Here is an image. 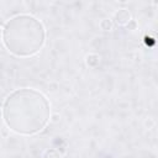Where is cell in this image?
Listing matches in <instances>:
<instances>
[{"instance_id": "1", "label": "cell", "mask_w": 158, "mask_h": 158, "mask_svg": "<svg viewBox=\"0 0 158 158\" xmlns=\"http://www.w3.org/2000/svg\"><path fill=\"white\" fill-rule=\"evenodd\" d=\"M5 125L19 135H35L42 131L51 116L47 98L33 89L23 88L12 91L2 104Z\"/></svg>"}, {"instance_id": "2", "label": "cell", "mask_w": 158, "mask_h": 158, "mask_svg": "<svg viewBox=\"0 0 158 158\" xmlns=\"http://www.w3.org/2000/svg\"><path fill=\"white\" fill-rule=\"evenodd\" d=\"M46 41V31L40 20L31 15H17L10 19L2 30L6 49L16 57H32Z\"/></svg>"}, {"instance_id": "3", "label": "cell", "mask_w": 158, "mask_h": 158, "mask_svg": "<svg viewBox=\"0 0 158 158\" xmlns=\"http://www.w3.org/2000/svg\"><path fill=\"white\" fill-rule=\"evenodd\" d=\"M115 21L116 23L118 25H128L131 22V16H130V12L125 9H121L118 10L116 14H115Z\"/></svg>"}, {"instance_id": "4", "label": "cell", "mask_w": 158, "mask_h": 158, "mask_svg": "<svg viewBox=\"0 0 158 158\" xmlns=\"http://www.w3.org/2000/svg\"><path fill=\"white\" fill-rule=\"evenodd\" d=\"M43 158H60V154H59V152H58L57 149L51 148V149H47V151L44 152Z\"/></svg>"}]
</instances>
